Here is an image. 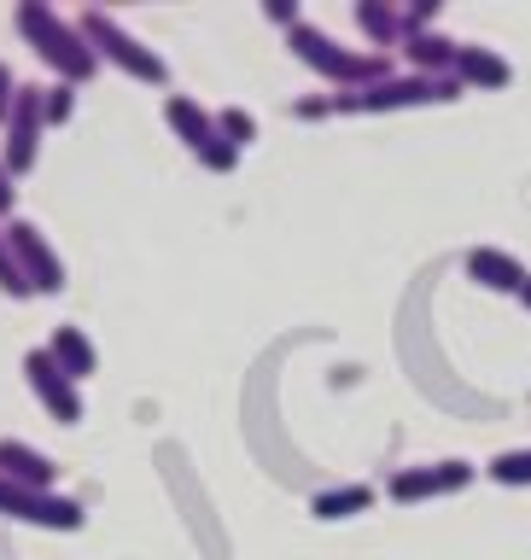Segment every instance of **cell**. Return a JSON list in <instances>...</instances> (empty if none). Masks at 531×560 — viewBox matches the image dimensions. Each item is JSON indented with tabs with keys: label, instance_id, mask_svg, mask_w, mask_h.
I'll return each instance as SVG.
<instances>
[{
	"label": "cell",
	"instance_id": "obj_20",
	"mask_svg": "<svg viewBox=\"0 0 531 560\" xmlns=\"http://www.w3.org/2000/svg\"><path fill=\"white\" fill-rule=\"evenodd\" d=\"M0 292H7V298H30L24 275H18V262H12V252H7V234H0Z\"/></svg>",
	"mask_w": 531,
	"mask_h": 560
},
{
	"label": "cell",
	"instance_id": "obj_21",
	"mask_svg": "<svg viewBox=\"0 0 531 560\" xmlns=\"http://www.w3.org/2000/svg\"><path fill=\"white\" fill-rule=\"evenodd\" d=\"M12 100H18V77H12V65L0 59V129H7V112H12Z\"/></svg>",
	"mask_w": 531,
	"mask_h": 560
},
{
	"label": "cell",
	"instance_id": "obj_6",
	"mask_svg": "<svg viewBox=\"0 0 531 560\" xmlns=\"http://www.w3.org/2000/svg\"><path fill=\"white\" fill-rule=\"evenodd\" d=\"M0 514L18 525H35V532H82V502L59 497V490H24L12 479H0Z\"/></svg>",
	"mask_w": 531,
	"mask_h": 560
},
{
	"label": "cell",
	"instance_id": "obj_4",
	"mask_svg": "<svg viewBox=\"0 0 531 560\" xmlns=\"http://www.w3.org/2000/svg\"><path fill=\"white\" fill-rule=\"evenodd\" d=\"M164 122H170V129L187 140V152L199 158L205 170L228 175V170L240 164V152H234V147H228V140L217 135V117H210L199 100H187V94H164Z\"/></svg>",
	"mask_w": 531,
	"mask_h": 560
},
{
	"label": "cell",
	"instance_id": "obj_7",
	"mask_svg": "<svg viewBox=\"0 0 531 560\" xmlns=\"http://www.w3.org/2000/svg\"><path fill=\"white\" fill-rule=\"evenodd\" d=\"M24 385L35 392V402H42V409H47L53 420H59V427H77V420L88 415V409H82V392H77V380H70V374H65V368L47 357L42 345H35V350H24Z\"/></svg>",
	"mask_w": 531,
	"mask_h": 560
},
{
	"label": "cell",
	"instance_id": "obj_9",
	"mask_svg": "<svg viewBox=\"0 0 531 560\" xmlns=\"http://www.w3.org/2000/svg\"><path fill=\"white\" fill-rule=\"evenodd\" d=\"M427 100H455L450 77H403V82H374L350 88L345 100H333L339 112H385V105H427Z\"/></svg>",
	"mask_w": 531,
	"mask_h": 560
},
{
	"label": "cell",
	"instance_id": "obj_19",
	"mask_svg": "<svg viewBox=\"0 0 531 560\" xmlns=\"http://www.w3.org/2000/svg\"><path fill=\"white\" fill-rule=\"evenodd\" d=\"M490 479H503V485H531V450L497 455V462H490Z\"/></svg>",
	"mask_w": 531,
	"mask_h": 560
},
{
	"label": "cell",
	"instance_id": "obj_18",
	"mask_svg": "<svg viewBox=\"0 0 531 560\" xmlns=\"http://www.w3.org/2000/svg\"><path fill=\"white\" fill-rule=\"evenodd\" d=\"M357 24L374 35V42H397V35H403V18L392 7H357Z\"/></svg>",
	"mask_w": 531,
	"mask_h": 560
},
{
	"label": "cell",
	"instance_id": "obj_2",
	"mask_svg": "<svg viewBox=\"0 0 531 560\" xmlns=\"http://www.w3.org/2000/svg\"><path fill=\"white\" fill-rule=\"evenodd\" d=\"M77 30H82V42L94 47L100 70H105V65H117L123 77H135V82H152V88H164V82H170L164 52L147 47L140 35H129L112 12H100V7H94V12H82V18H77Z\"/></svg>",
	"mask_w": 531,
	"mask_h": 560
},
{
	"label": "cell",
	"instance_id": "obj_17",
	"mask_svg": "<svg viewBox=\"0 0 531 560\" xmlns=\"http://www.w3.org/2000/svg\"><path fill=\"white\" fill-rule=\"evenodd\" d=\"M217 135H222V140H228V147H234V152H240V147H252V140H257V122H252V117H245V112H240V105H228V112H217Z\"/></svg>",
	"mask_w": 531,
	"mask_h": 560
},
{
	"label": "cell",
	"instance_id": "obj_12",
	"mask_svg": "<svg viewBox=\"0 0 531 560\" xmlns=\"http://www.w3.org/2000/svg\"><path fill=\"white\" fill-rule=\"evenodd\" d=\"M473 479L467 462H438V467H415V472H397L392 479V497L415 502V497H438V490H462Z\"/></svg>",
	"mask_w": 531,
	"mask_h": 560
},
{
	"label": "cell",
	"instance_id": "obj_14",
	"mask_svg": "<svg viewBox=\"0 0 531 560\" xmlns=\"http://www.w3.org/2000/svg\"><path fill=\"white\" fill-rule=\"evenodd\" d=\"M455 70H462L467 82H490V88L508 82V65L497 59V52H485V47H455Z\"/></svg>",
	"mask_w": 531,
	"mask_h": 560
},
{
	"label": "cell",
	"instance_id": "obj_13",
	"mask_svg": "<svg viewBox=\"0 0 531 560\" xmlns=\"http://www.w3.org/2000/svg\"><path fill=\"white\" fill-rule=\"evenodd\" d=\"M467 275L480 280V287H497V292H520L526 287V269L508 252H473L467 257Z\"/></svg>",
	"mask_w": 531,
	"mask_h": 560
},
{
	"label": "cell",
	"instance_id": "obj_15",
	"mask_svg": "<svg viewBox=\"0 0 531 560\" xmlns=\"http://www.w3.org/2000/svg\"><path fill=\"white\" fill-rule=\"evenodd\" d=\"M374 502L362 485H345V490H327V497H315V520H345V514H362V508Z\"/></svg>",
	"mask_w": 531,
	"mask_h": 560
},
{
	"label": "cell",
	"instance_id": "obj_16",
	"mask_svg": "<svg viewBox=\"0 0 531 560\" xmlns=\"http://www.w3.org/2000/svg\"><path fill=\"white\" fill-rule=\"evenodd\" d=\"M70 112H77V88H70V82H53V88H42V117H47V129H59V122H70Z\"/></svg>",
	"mask_w": 531,
	"mask_h": 560
},
{
	"label": "cell",
	"instance_id": "obj_3",
	"mask_svg": "<svg viewBox=\"0 0 531 560\" xmlns=\"http://www.w3.org/2000/svg\"><path fill=\"white\" fill-rule=\"evenodd\" d=\"M0 234H7V252H12V262H18V275H24L30 298H59V292H65V257L53 252V240L42 234V228L12 217Z\"/></svg>",
	"mask_w": 531,
	"mask_h": 560
},
{
	"label": "cell",
	"instance_id": "obj_22",
	"mask_svg": "<svg viewBox=\"0 0 531 560\" xmlns=\"http://www.w3.org/2000/svg\"><path fill=\"white\" fill-rule=\"evenodd\" d=\"M12 210H18V182L7 175V164H0V228L12 222Z\"/></svg>",
	"mask_w": 531,
	"mask_h": 560
},
{
	"label": "cell",
	"instance_id": "obj_5",
	"mask_svg": "<svg viewBox=\"0 0 531 560\" xmlns=\"http://www.w3.org/2000/svg\"><path fill=\"white\" fill-rule=\"evenodd\" d=\"M7 147H0V164H7V175L18 182V175L35 170V158H42V135H47V117H42V82H18V100L7 112Z\"/></svg>",
	"mask_w": 531,
	"mask_h": 560
},
{
	"label": "cell",
	"instance_id": "obj_10",
	"mask_svg": "<svg viewBox=\"0 0 531 560\" xmlns=\"http://www.w3.org/2000/svg\"><path fill=\"white\" fill-rule=\"evenodd\" d=\"M0 479H12L24 490H59V462L24 444V438H0Z\"/></svg>",
	"mask_w": 531,
	"mask_h": 560
},
{
	"label": "cell",
	"instance_id": "obj_11",
	"mask_svg": "<svg viewBox=\"0 0 531 560\" xmlns=\"http://www.w3.org/2000/svg\"><path fill=\"white\" fill-rule=\"evenodd\" d=\"M42 350H47V357L59 362V368H65V374L77 380V385H82V380H94V368H100V350H94V339H88L82 327H70V322H65V327H53V339H47Z\"/></svg>",
	"mask_w": 531,
	"mask_h": 560
},
{
	"label": "cell",
	"instance_id": "obj_8",
	"mask_svg": "<svg viewBox=\"0 0 531 560\" xmlns=\"http://www.w3.org/2000/svg\"><path fill=\"white\" fill-rule=\"evenodd\" d=\"M292 52L304 65H315L322 77L333 82H380V59H362V52H345V47H333L322 30H310V24H292Z\"/></svg>",
	"mask_w": 531,
	"mask_h": 560
},
{
	"label": "cell",
	"instance_id": "obj_23",
	"mask_svg": "<svg viewBox=\"0 0 531 560\" xmlns=\"http://www.w3.org/2000/svg\"><path fill=\"white\" fill-rule=\"evenodd\" d=\"M520 298H526V304H531V275H526V287H520Z\"/></svg>",
	"mask_w": 531,
	"mask_h": 560
},
{
	"label": "cell",
	"instance_id": "obj_1",
	"mask_svg": "<svg viewBox=\"0 0 531 560\" xmlns=\"http://www.w3.org/2000/svg\"><path fill=\"white\" fill-rule=\"evenodd\" d=\"M12 24H18V35L35 47V59H42L59 82L88 88V82L100 77V59H94V47L82 42L77 18L53 12L47 0H18V7H12Z\"/></svg>",
	"mask_w": 531,
	"mask_h": 560
}]
</instances>
